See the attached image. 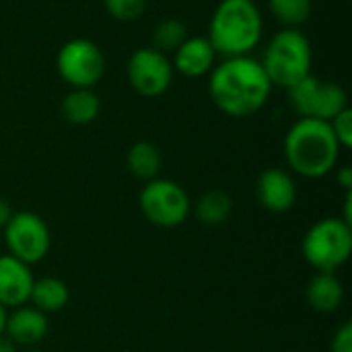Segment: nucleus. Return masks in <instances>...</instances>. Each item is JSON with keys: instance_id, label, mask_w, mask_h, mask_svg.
Listing matches in <instances>:
<instances>
[{"instance_id": "nucleus-1", "label": "nucleus", "mask_w": 352, "mask_h": 352, "mask_svg": "<svg viewBox=\"0 0 352 352\" xmlns=\"http://www.w3.org/2000/svg\"><path fill=\"white\" fill-rule=\"evenodd\" d=\"M272 91V82L262 62L250 56L225 58L210 70L208 93L214 105L229 118H250L258 113Z\"/></svg>"}, {"instance_id": "nucleus-2", "label": "nucleus", "mask_w": 352, "mask_h": 352, "mask_svg": "<svg viewBox=\"0 0 352 352\" xmlns=\"http://www.w3.org/2000/svg\"><path fill=\"white\" fill-rule=\"evenodd\" d=\"M340 144L330 122L299 118L285 136V157L293 171L318 179L328 175L338 161Z\"/></svg>"}, {"instance_id": "nucleus-3", "label": "nucleus", "mask_w": 352, "mask_h": 352, "mask_svg": "<svg viewBox=\"0 0 352 352\" xmlns=\"http://www.w3.org/2000/svg\"><path fill=\"white\" fill-rule=\"evenodd\" d=\"M262 14L254 0H221L212 12L208 41L225 58L248 56L262 37Z\"/></svg>"}, {"instance_id": "nucleus-4", "label": "nucleus", "mask_w": 352, "mask_h": 352, "mask_svg": "<svg viewBox=\"0 0 352 352\" xmlns=\"http://www.w3.org/2000/svg\"><path fill=\"white\" fill-rule=\"evenodd\" d=\"M311 43L307 35L299 29L285 27L278 31L266 52L262 66L272 82V87L291 89L299 80H303L307 74H311Z\"/></svg>"}, {"instance_id": "nucleus-5", "label": "nucleus", "mask_w": 352, "mask_h": 352, "mask_svg": "<svg viewBox=\"0 0 352 352\" xmlns=\"http://www.w3.org/2000/svg\"><path fill=\"white\" fill-rule=\"evenodd\" d=\"M352 254V227L342 219H322L303 237V258L318 272H336Z\"/></svg>"}, {"instance_id": "nucleus-6", "label": "nucleus", "mask_w": 352, "mask_h": 352, "mask_svg": "<svg viewBox=\"0 0 352 352\" xmlns=\"http://www.w3.org/2000/svg\"><path fill=\"white\" fill-rule=\"evenodd\" d=\"M138 204L146 221L163 229L179 227L192 210L188 192L179 184L161 177L146 182L138 196Z\"/></svg>"}, {"instance_id": "nucleus-7", "label": "nucleus", "mask_w": 352, "mask_h": 352, "mask_svg": "<svg viewBox=\"0 0 352 352\" xmlns=\"http://www.w3.org/2000/svg\"><path fill=\"white\" fill-rule=\"evenodd\" d=\"M291 105L299 118H314L322 122H332L342 109L349 107L346 91L338 82L320 80L314 74H307L303 80L289 89Z\"/></svg>"}, {"instance_id": "nucleus-8", "label": "nucleus", "mask_w": 352, "mask_h": 352, "mask_svg": "<svg viewBox=\"0 0 352 352\" xmlns=\"http://www.w3.org/2000/svg\"><path fill=\"white\" fill-rule=\"evenodd\" d=\"M56 68L74 89H93L105 72V56L91 39L76 37L60 47Z\"/></svg>"}, {"instance_id": "nucleus-9", "label": "nucleus", "mask_w": 352, "mask_h": 352, "mask_svg": "<svg viewBox=\"0 0 352 352\" xmlns=\"http://www.w3.org/2000/svg\"><path fill=\"white\" fill-rule=\"evenodd\" d=\"M4 241L12 258L31 266L41 262L50 252V229L35 212H12L4 227Z\"/></svg>"}, {"instance_id": "nucleus-10", "label": "nucleus", "mask_w": 352, "mask_h": 352, "mask_svg": "<svg viewBox=\"0 0 352 352\" xmlns=\"http://www.w3.org/2000/svg\"><path fill=\"white\" fill-rule=\"evenodd\" d=\"M128 80L142 97L163 95L173 80V66L167 54L155 47H140L128 60Z\"/></svg>"}, {"instance_id": "nucleus-11", "label": "nucleus", "mask_w": 352, "mask_h": 352, "mask_svg": "<svg viewBox=\"0 0 352 352\" xmlns=\"http://www.w3.org/2000/svg\"><path fill=\"white\" fill-rule=\"evenodd\" d=\"M256 198L262 208L270 212H287L295 206L297 202V186L291 177L280 167H270L260 173L256 182Z\"/></svg>"}, {"instance_id": "nucleus-12", "label": "nucleus", "mask_w": 352, "mask_h": 352, "mask_svg": "<svg viewBox=\"0 0 352 352\" xmlns=\"http://www.w3.org/2000/svg\"><path fill=\"white\" fill-rule=\"evenodd\" d=\"M35 278L31 268L12 258L10 254L0 256V305L4 309H16L29 301Z\"/></svg>"}, {"instance_id": "nucleus-13", "label": "nucleus", "mask_w": 352, "mask_h": 352, "mask_svg": "<svg viewBox=\"0 0 352 352\" xmlns=\"http://www.w3.org/2000/svg\"><path fill=\"white\" fill-rule=\"evenodd\" d=\"M47 318L43 311L31 307H16L10 316H6L4 336H8L16 346H35L47 334Z\"/></svg>"}, {"instance_id": "nucleus-14", "label": "nucleus", "mask_w": 352, "mask_h": 352, "mask_svg": "<svg viewBox=\"0 0 352 352\" xmlns=\"http://www.w3.org/2000/svg\"><path fill=\"white\" fill-rule=\"evenodd\" d=\"M173 54H175L173 64L184 76L200 78L214 68L217 52L210 45L208 37H200V35L188 37Z\"/></svg>"}, {"instance_id": "nucleus-15", "label": "nucleus", "mask_w": 352, "mask_h": 352, "mask_svg": "<svg viewBox=\"0 0 352 352\" xmlns=\"http://www.w3.org/2000/svg\"><path fill=\"white\" fill-rule=\"evenodd\" d=\"M309 307L318 314H332L344 301V287L334 272H316L305 289Z\"/></svg>"}, {"instance_id": "nucleus-16", "label": "nucleus", "mask_w": 352, "mask_h": 352, "mask_svg": "<svg viewBox=\"0 0 352 352\" xmlns=\"http://www.w3.org/2000/svg\"><path fill=\"white\" fill-rule=\"evenodd\" d=\"M101 111V99L93 89H74L62 101V116L74 126L91 124Z\"/></svg>"}, {"instance_id": "nucleus-17", "label": "nucleus", "mask_w": 352, "mask_h": 352, "mask_svg": "<svg viewBox=\"0 0 352 352\" xmlns=\"http://www.w3.org/2000/svg\"><path fill=\"white\" fill-rule=\"evenodd\" d=\"M68 299H70V291L66 283L56 276H43L35 280L31 287V295H29V301L33 303V307L43 314L64 309Z\"/></svg>"}, {"instance_id": "nucleus-18", "label": "nucleus", "mask_w": 352, "mask_h": 352, "mask_svg": "<svg viewBox=\"0 0 352 352\" xmlns=\"http://www.w3.org/2000/svg\"><path fill=\"white\" fill-rule=\"evenodd\" d=\"M161 163H163L161 151L153 142H146V140L134 142L126 157V165H128L130 173L144 182H151L159 175Z\"/></svg>"}, {"instance_id": "nucleus-19", "label": "nucleus", "mask_w": 352, "mask_h": 352, "mask_svg": "<svg viewBox=\"0 0 352 352\" xmlns=\"http://www.w3.org/2000/svg\"><path fill=\"white\" fill-rule=\"evenodd\" d=\"M231 210H233V202H231L229 194H225L221 190H210V192L202 194L194 206L196 219L206 227L223 225L231 217Z\"/></svg>"}, {"instance_id": "nucleus-20", "label": "nucleus", "mask_w": 352, "mask_h": 352, "mask_svg": "<svg viewBox=\"0 0 352 352\" xmlns=\"http://www.w3.org/2000/svg\"><path fill=\"white\" fill-rule=\"evenodd\" d=\"M186 39H188L186 25L177 19H165L155 27L151 47H155L161 54H167V52H175Z\"/></svg>"}, {"instance_id": "nucleus-21", "label": "nucleus", "mask_w": 352, "mask_h": 352, "mask_svg": "<svg viewBox=\"0 0 352 352\" xmlns=\"http://www.w3.org/2000/svg\"><path fill=\"white\" fill-rule=\"evenodd\" d=\"M268 6L276 21L291 29H297L311 14V0H268Z\"/></svg>"}, {"instance_id": "nucleus-22", "label": "nucleus", "mask_w": 352, "mask_h": 352, "mask_svg": "<svg viewBox=\"0 0 352 352\" xmlns=\"http://www.w3.org/2000/svg\"><path fill=\"white\" fill-rule=\"evenodd\" d=\"M103 4L118 21H134L146 8V0H103Z\"/></svg>"}, {"instance_id": "nucleus-23", "label": "nucleus", "mask_w": 352, "mask_h": 352, "mask_svg": "<svg viewBox=\"0 0 352 352\" xmlns=\"http://www.w3.org/2000/svg\"><path fill=\"white\" fill-rule=\"evenodd\" d=\"M330 126H332V132H334V136H336V140H338L340 148H351L352 146V109L351 107L342 109V111H340V113L330 122Z\"/></svg>"}, {"instance_id": "nucleus-24", "label": "nucleus", "mask_w": 352, "mask_h": 352, "mask_svg": "<svg viewBox=\"0 0 352 352\" xmlns=\"http://www.w3.org/2000/svg\"><path fill=\"white\" fill-rule=\"evenodd\" d=\"M330 352H352L351 322L342 324V326L336 330V334H334V338H332V342H330Z\"/></svg>"}, {"instance_id": "nucleus-25", "label": "nucleus", "mask_w": 352, "mask_h": 352, "mask_svg": "<svg viewBox=\"0 0 352 352\" xmlns=\"http://www.w3.org/2000/svg\"><path fill=\"white\" fill-rule=\"evenodd\" d=\"M10 217H12V210H10L8 200L0 196V229H4V227H6V223L10 221Z\"/></svg>"}, {"instance_id": "nucleus-26", "label": "nucleus", "mask_w": 352, "mask_h": 352, "mask_svg": "<svg viewBox=\"0 0 352 352\" xmlns=\"http://www.w3.org/2000/svg\"><path fill=\"white\" fill-rule=\"evenodd\" d=\"M338 184L346 190V192H352V169L351 167H342L338 171Z\"/></svg>"}, {"instance_id": "nucleus-27", "label": "nucleus", "mask_w": 352, "mask_h": 352, "mask_svg": "<svg viewBox=\"0 0 352 352\" xmlns=\"http://www.w3.org/2000/svg\"><path fill=\"white\" fill-rule=\"evenodd\" d=\"M16 349H19V346H16L8 336H4V334L0 336V352H19Z\"/></svg>"}, {"instance_id": "nucleus-28", "label": "nucleus", "mask_w": 352, "mask_h": 352, "mask_svg": "<svg viewBox=\"0 0 352 352\" xmlns=\"http://www.w3.org/2000/svg\"><path fill=\"white\" fill-rule=\"evenodd\" d=\"M6 316H8V314H6V309H4V307L0 305V336L4 334V326H6Z\"/></svg>"}, {"instance_id": "nucleus-29", "label": "nucleus", "mask_w": 352, "mask_h": 352, "mask_svg": "<svg viewBox=\"0 0 352 352\" xmlns=\"http://www.w3.org/2000/svg\"><path fill=\"white\" fill-rule=\"evenodd\" d=\"M29 352H39V351H29Z\"/></svg>"}]
</instances>
